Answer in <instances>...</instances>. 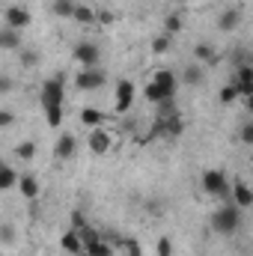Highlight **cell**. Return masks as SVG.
<instances>
[{"mask_svg": "<svg viewBox=\"0 0 253 256\" xmlns=\"http://www.w3.org/2000/svg\"><path fill=\"white\" fill-rule=\"evenodd\" d=\"M238 226H242V208L236 202H226L212 214V230L220 236H232V232H238Z\"/></svg>", "mask_w": 253, "mask_h": 256, "instance_id": "7a4b0ae2", "label": "cell"}, {"mask_svg": "<svg viewBox=\"0 0 253 256\" xmlns=\"http://www.w3.org/2000/svg\"><path fill=\"white\" fill-rule=\"evenodd\" d=\"M80 122H84L86 128H98L102 122H104V114L96 110V108H84V110H80Z\"/></svg>", "mask_w": 253, "mask_h": 256, "instance_id": "d6986e66", "label": "cell"}, {"mask_svg": "<svg viewBox=\"0 0 253 256\" xmlns=\"http://www.w3.org/2000/svg\"><path fill=\"white\" fill-rule=\"evenodd\" d=\"M232 84H236L238 96H244V98H253V68H250V66L242 63V68H238V78H236Z\"/></svg>", "mask_w": 253, "mask_h": 256, "instance_id": "52a82bcc", "label": "cell"}, {"mask_svg": "<svg viewBox=\"0 0 253 256\" xmlns=\"http://www.w3.org/2000/svg\"><path fill=\"white\" fill-rule=\"evenodd\" d=\"M90 152L92 155H104V152H110V134L108 131H102V128H92V134H90Z\"/></svg>", "mask_w": 253, "mask_h": 256, "instance_id": "ba28073f", "label": "cell"}, {"mask_svg": "<svg viewBox=\"0 0 253 256\" xmlns=\"http://www.w3.org/2000/svg\"><path fill=\"white\" fill-rule=\"evenodd\" d=\"M63 78L60 74H54L51 80H45L42 84V92H39V102H42V108H45V120H48V126L57 128L63 126Z\"/></svg>", "mask_w": 253, "mask_h": 256, "instance_id": "6da1fadb", "label": "cell"}, {"mask_svg": "<svg viewBox=\"0 0 253 256\" xmlns=\"http://www.w3.org/2000/svg\"><path fill=\"white\" fill-rule=\"evenodd\" d=\"M74 256H86V254H84V250H80V254H74Z\"/></svg>", "mask_w": 253, "mask_h": 256, "instance_id": "60d3db41", "label": "cell"}, {"mask_svg": "<svg viewBox=\"0 0 253 256\" xmlns=\"http://www.w3.org/2000/svg\"><path fill=\"white\" fill-rule=\"evenodd\" d=\"M6 24H9V30H21V27L30 24V12L24 6H9L6 9Z\"/></svg>", "mask_w": 253, "mask_h": 256, "instance_id": "9c48e42d", "label": "cell"}, {"mask_svg": "<svg viewBox=\"0 0 253 256\" xmlns=\"http://www.w3.org/2000/svg\"><path fill=\"white\" fill-rule=\"evenodd\" d=\"M0 242H3V244H12V242H15V230H12V224H0Z\"/></svg>", "mask_w": 253, "mask_h": 256, "instance_id": "1f68e13d", "label": "cell"}, {"mask_svg": "<svg viewBox=\"0 0 253 256\" xmlns=\"http://www.w3.org/2000/svg\"><path fill=\"white\" fill-rule=\"evenodd\" d=\"M202 191L214 196H230V182L224 170H206L202 173Z\"/></svg>", "mask_w": 253, "mask_h": 256, "instance_id": "3957f363", "label": "cell"}, {"mask_svg": "<svg viewBox=\"0 0 253 256\" xmlns=\"http://www.w3.org/2000/svg\"><path fill=\"white\" fill-rule=\"evenodd\" d=\"M86 226V220H84V214L80 212H72V230L78 232V230H84Z\"/></svg>", "mask_w": 253, "mask_h": 256, "instance_id": "8d00e7d4", "label": "cell"}, {"mask_svg": "<svg viewBox=\"0 0 253 256\" xmlns=\"http://www.w3.org/2000/svg\"><path fill=\"white\" fill-rule=\"evenodd\" d=\"M15 126V114L12 110H0V128H9Z\"/></svg>", "mask_w": 253, "mask_h": 256, "instance_id": "e575fe53", "label": "cell"}, {"mask_svg": "<svg viewBox=\"0 0 253 256\" xmlns=\"http://www.w3.org/2000/svg\"><path fill=\"white\" fill-rule=\"evenodd\" d=\"M51 12L60 15V18H72V12H74V0H54Z\"/></svg>", "mask_w": 253, "mask_h": 256, "instance_id": "cb8c5ba5", "label": "cell"}, {"mask_svg": "<svg viewBox=\"0 0 253 256\" xmlns=\"http://www.w3.org/2000/svg\"><path fill=\"white\" fill-rule=\"evenodd\" d=\"M12 86H15V80H12V78H6V74H0V92H9Z\"/></svg>", "mask_w": 253, "mask_h": 256, "instance_id": "f35d334b", "label": "cell"}, {"mask_svg": "<svg viewBox=\"0 0 253 256\" xmlns=\"http://www.w3.org/2000/svg\"><path fill=\"white\" fill-rule=\"evenodd\" d=\"M238 98V90H236V84H226L224 90H220V104H232Z\"/></svg>", "mask_w": 253, "mask_h": 256, "instance_id": "f1b7e54d", "label": "cell"}, {"mask_svg": "<svg viewBox=\"0 0 253 256\" xmlns=\"http://www.w3.org/2000/svg\"><path fill=\"white\" fill-rule=\"evenodd\" d=\"M190 3H196V0H190Z\"/></svg>", "mask_w": 253, "mask_h": 256, "instance_id": "7bdbcfd3", "label": "cell"}, {"mask_svg": "<svg viewBox=\"0 0 253 256\" xmlns=\"http://www.w3.org/2000/svg\"><path fill=\"white\" fill-rule=\"evenodd\" d=\"M131 104H134V84L122 78V80L116 84V110H120V114H128Z\"/></svg>", "mask_w": 253, "mask_h": 256, "instance_id": "8992f818", "label": "cell"}, {"mask_svg": "<svg viewBox=\"0 0 253 256\" xmlns=\"http://www.w3.org/2000/svg\"><path fill=\"white\" fill-rule=\"evenodd\" d=\"M182 131H185V120H182L179 114L161 120V134H167V137H182Z\"/></svg>", "mask_w": 253, "mask_h": 256, "instance_id": "4fadbf2b", "label": "cell"}, {"mask_svg": "<svg viewBox=\"0 0 253 256\" xmlns=\"http://www.w3.org/2000/svg\"><path fill=\"white\" fill-rule=\"evenodd\" d=\"M122 248H126L128 256H143V250H140V242H137V238H126V242H122Z\"/></svg>", "mask_w": 253, "mask_h": 256, "instance_id": "d6a6232c", "label": "cell"}, {"mask_svg": "<svg viewBox=\"0 0 253 256\" xmlns=\"http://www.w3.org/2000/svg\"><path fill=\"white\" fill-rule=\"evenodd\" d=\"M179 3H185V0H179Z\"/></svg>", "mask_w": 253, "mask_h": 256, "instance_id": "b9f144b4", "label": "cell"}, {"mask_svg": "<svg viewBox=\"0 0 253 256\" xmlns=\"http://www.w3.org/2000/svg\"><path fill=\"white\" fill-rule=\"evenodd\" d=\"M238 24H242V9H224L220 18H218V27H220L224 33H232Z\"/></svg>", "mask_w": 253, "mask_h": 256, "instance_id": "8fae6325", "label": "cell"}, {"mask_svg": "<svg viewBox=\"0 0 253 256\" xmlns=\"http://www.w3.org/2000/svg\"><path fill=\"white\" fill-rule=\"evenodd\" d=\"M15 155H18L21 161H30V158L36 155V143H30V140H24V143H18V146H15Z\"/></svg>", "mask_w": 253, "mask_h": 256, "instance_id": "4316f807", "label": "cell"}, {"mask_svg": "<svg viewBox=\"0 0 253 256\" xmlns=\"http://www.w3.org/2000/svg\"><path fill=\"white\" fill-rule=\"evenodd\" d=\"M84 254H86V256H114V248H110L108 242H102V238H98V242L86 244V248H84Z\"/></svg>", "mask_w": 253, "mask_h": 256, "instance_id": "7402d4cb", "label": "cell"}, {"mask_svg": "<svg viewBox=\"0 0 253 256\" xmlns=\"http://www.w3.org/2000/svg\"><path fill=\"white\" fill-rule=\"evenodd\" d=\"M60 248H63L66 254H72V256L84 250V244H80V238H78V232H74V230H68L63 238H60Z\"/></svg>", "mask_w": 253, "mask_h": 256, "instance_id": "ac0fdd59", "label": "cell"}, {"mask_svg": "<svg viewBox=\"0 0 253 256\" xmlns=\"http://www.w3.org/2000/svg\"><path fill=\"white\" fill-rule=\"evenodd\" d=\"M96 21H102V24H114V15L102 9V12H96Z\"/></svg>", "mask_w": 253, "mask_h": 256, "instance_id": "ab89813d", "label": "cell"}, {"mask_svg": "<svg viewBox=\"0 0 253 256\" xmlns=\"http://www.w3.org/2000/svg\"><path fill=\"white\" fill-rule=\"evenodd\" d=\"M242 140H244L248 146L253 143V122H244V126H242Z\"/></svg>", "mask_w": 253, "mask_h": 256, "instance_id": "74e56055", "label": "cell"}, {"mask_svg": "<svg viewBox=\"0 0 253 256\" xmlns=\"http://www.w3.org/2000/svg\"><path fill=\"white\" fill-rule=\"evenodd\" d=\"M15 182H18V173H15L9 164H3V161H0V191L15 188Z\"/></svg>", "mask_w": 253, "mask_h": 256, "instance_id": "ffe728a7", "label": "cell"}, {"mask_svg": "<svg viewBox=\"0 0 253 256\" xmlns=\"http://www.w3.org/2000/svg\"><path fill=\"white\" fill-rule=\"evenodd\" d=\"M155 108H158V120H167V116H173V114H176V104H173V98H164V102H158Z\"/></svg>", "mask_w": 253, "mask_h": 256, "instance_id": "83f0119b", "label": "cell"}, {"mask_svg": "<svg viewBox=\"0 0 253 256\" xmlns=\"http://www.w3.org/2000/svg\"><path fill=\"white\" fill-rule=\"evenodd\" d=\"M152 84H155V86H161L167 96H176V86H179V80H176V74H173L170 68L155 72V74H152Z\"/></svg>", "mask_w": 253, "mask_h": 256, "instance_id": "30bf717a", "label": "cell"}, {"mask_svg": "<svg viewBox=\"0 0 253 256\" xmlns=\"http://www.w3.org/2000/svg\"><path fill=\"white\" fill-rule=\"evenodd\" d=\"M0 48L18 51V48H21V36H18V30H0Z\"/></svg>", "mask_w": 253, "mask_h": 256, "instance_id": "44dd1931", "label": "cell"}, {"mask_svg": "<svg viewBox=\"0 0 253 256\" xmlns=\"http://www.w3.org/2000/svg\"><path fill=\"white\" fill-rule=\"evenodd\" d=\"M143 96H146L152 104H158V102H164V98H173V96H167V92H164L161 86H155V84H149V86L143 90Z\"/></svg>", "mask_w": 253, "mask_h": 256, "instance_id": "484cf974", "label": "cell"}, {"mask_svg": "<svg viewBox=\"0 0 253 256\" xmlns=\"http://www.w3.org/2000/svg\"><path fill=\"white\" fill-rule=\"evenodd\" d=\"M78 238H80V244L86 248V244H92V242H98V232H96L92 226H84V230H78Z\"/></svg>", "mask_w": 253, "mask_h": 256, "instance_id": "f546056e", "label": "cell"}, {"mask_svg": "<svg viewBox=\"0 0 253 256\" xmlns=\"http://www.w3.org/2000/svg\"><path fill=\"white\" fill-rule=\"evenodd\" d=\"M182 24H185V18H182V9H176V12L167 18V36H173V33H182Z\"/></svg>", "mask_w": 253, "mask_h": 256, "instance_id": "d4e9b609", "label": "cell"}, {"mask_svg": "<svg viewBox=\"0 0 253 256\" xmlns=\"http://www.w3.org/2000/svg\"><path fill=\"white\" fill-rule=\"evenodd\" d=\"M194 57H196L200 63H208V66H214L218 60H220V57H218V51H214L208 42H196V45H194Z\"/></svg>", "mask_w": 253, "mask_h": 256, "instance_id": "9a60e30c", "label": "cell"}, {"mask_svg": "<svg viewBox=\"0 0 253 256\" xmlns=\"http://www.w3.org/2000/svg\"><path fill=\"white\" fill-rule=\"evenodd\" d=\"M72 54H74V60L84 66V68H92V66H98V60H102V51H98L96 42H78Z\"/></svg>", "mask_w": 253, "mask_h": 256, "instance_id": "277c9868", "label": "cell"}, {"mask_svg": "<svg viewBox=\"0 0 253 256\" xmlns=\"http://www.w3.org/2000/svg\"><path fill=\"white\" fill-rule=\"evenodd\" d=\"M104 80H108V74H104L98 66H92V68H84V72L74 78L78 90H102V86H104Z\"/></svg>", "mask_w": 253, "mask_h": 256, "instance_id": "5b68a950", "label": "cell"}, {"mask_svg": "<svg viewBox=\"0 0 253 256\" xmlns=\"http://www.w3.org/2000/svg\"><path fill=\"white\" fill-rule=\"evenodd\" d=\"M74 149H78V143H74V137H72V134H63V137L54 143V155H57L60 161H68V158L74 155Z\"/></svg>", "mask_w": 253, "mask_h": 256, "instance_id": "7c38bea8", "label": "cell"}, {"mask_svg": "<svg viewBox=\"0 0 253 256\" xmlns=\"http://www.w3.org/2000/svg\"><path fill=\"white\" fill-rule=\"evenodd\" d=\"M72 18H74L78 24H92V21H96V12H92L90 6H78V3H74V12H72Z\"/></svg>", "mask_w": 253, "mask_h": 256, "instance_id": "603a6c76", "label": "cell"}, {"mask_svg": "<svg viewBox=\"0 0 253 256\" xmlns=\"http://www.w3.org/2000/svg\"><path fill=\"white\" fill-rule=\"evenodd\" d=\"M36 63H39V54L36 51H21V66L24 68H33Z\"/></svg>", "mask_w": 253, "mask_h": 256, "instance_id": "836d02e7", "label": "cell"}, {"mask_svg": "<svg viewBox=\"0 0 253 256\" xmlns=\"http://www.w3.org/2000/svg\"><path fill=\"white\" fill-rule=\"evenodd\" d=\"M0 256H3V254H0Z\"/></svg>", "mask_w": 253, "mask_h": 256, "instance_id": "ee69618b", "label": "cell"}, {"mask_svg": "<svg viewBox=\"0 0 253 256\" xmlns=\"http://www.w3.org/2000/svg\"><path fill=\"white\" fill-rule=\"evenodd\" d=\"M170 254H173L170 238H158V256H170Z\"/></svg>", "mask_w": 253, "mask_h": 256, "instance_id": "d590c367", "label": "cell"}, {"mask_svg": "<svg viewBox=\"0 0 253 256\" xmlns=\"http://www.w3.org/2000/svg\"><path fill=\"white\" fill-rule=\"evenodd\" d=\"M167 48H170V36H167V33L158 36V39H152V51H155V54H164Z\"/></svg>", "mask_w": 253, "mask_h": 256, "instance_id": "4dcf8cb0", "label": "cell"}, {"mask_svg": "<svg viewBox=\"0 0 253 256\" xmlns=\"http://www.w3.org/2000/svg\"><path fill=\"white\" fill-rule=\"evenodd\" d=\"M206 80V68L200 63H190L185 72H182V84H188V86H200Z\"/></svg>", "mask_w": 253, "mask_h": 256, "instance_id": "2e32d148", "label": "cell"}, {"mask_svg": "<svg viewBox=\"0 0 253 256\" xmlns=\"http://www.w3.org/2000/svg\"><path fill=\"white\" fill-rule=\"evenodd\" d=\"M238 208H248V206H253V191L244 185V182H236V188H232V196H230Z\"/></svg>", "mask_w": 253, "mask_h": 256, "instance_id": "5bb4252c", "label": "cell"}, {"mask_svg": "<svg viewBox=\"0 0 253 256\" xmlns=\"http://www.w3.org/2000/svg\"><path fill=\"white\" fill-rule=\"evenodd\" d=\"M18 188L27 200H36L39 196V179L36 176H18Z\"/></svg>", "mask_w": 253, "mask_h": 256, "instance_id": "e0dca14e", "label": "cell"}]
</instances>
